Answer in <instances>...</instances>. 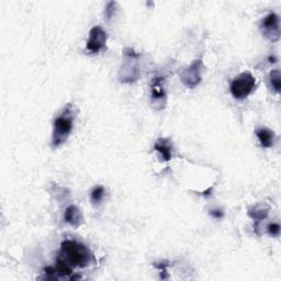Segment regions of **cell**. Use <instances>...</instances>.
Wrapping results in <instances>:
<instances>
[{
    "instance_id": "6",
    "label": "cell",
    "mask_w": 281,
    "mask_h": 281,
    "mask_svg": "<svg viewBox=\"0 0 281 281\" xmlns=\"http://www.w3.org/2000/svg\"><path fill=\"white\" fill-rule=\"evenodd\" d=\"M261 32L272 42H277L280 39V26H279V17L275 12L263 18L261 25Z\"/></svg>"
},
{
    "instance_id": "12",
    "label": "cell",
    "mask_w": 281,
    "mask_h": 281,
    "mask_svg": "<svg viewBox=\"0 0 281 281\" xmlns=\"http://www.w3.org/2000/svg\"><path fill=\"white\" fill-rule=\"evenodd\" d=\"M269 80L271 83V87L274 88V90L279 94L281 90V75L279 69L271 70L269 74Z\"/></svg>"
},
{
    "instance_id": "15",
    "label": "cell",
    "mask_w": 281,
    "mask_h": 281,
    "mask_svg": "<svg viewBox=\"0 0 281 281\" xmlns=\"http://www.w3.org/2000/svg\"><path fill=\"white\" fill-rule=\"evenodd\" d=\"M267 230L271 236H278L280 234V225L278 223H270Z\"/></svg>"
},
{
    "instance_id": "7",
    "label": "cell",
    "mask_w": 281,
    "mask_h": 281,
    "mask_svg": "<svg viewBox=\"0 0 281 281\" xmlns=\"http://www.w3.org/2000/svg\"><path fill=\"white\" fill-rule=\"evenodd\" d=\"M162 82H164V78L162 77H155L153 78L152 81V102L153 104L157 105V107L164 108L166 103V94L164 86H162Z\"/></svg>"
},
{
    "instance_id": "17",
    "label": "cell",
    "mask_w": 281,
    "mask_h": 281,
    "mask_svg": "<svg viewBox=\"0 0 281 281\" xmlns=\"http://www.w3.org/2000/svg\"><path fill=\"white\" fill-rule=\"evenodd\" d=\"M210 214L212 215L214 219H221L223 218V211L220 210V209H214V210H211Z\"/></svg>"
},
{
    "instance_id": "5",
    "label": "cell",
    "mask_w": 281,
    "mask_h": 281,
    "mask_svg": "<svg viewBox=\"0 0 281 281\" xmlns=\"http://www.w3.org/2000/svg\"><path fill=\"white\" fill-rule=\"evenodd\" d=\"M107 33L99 25H95L89 32V40L87 42V51L91 54H98L103 51L107 43Z\"/></svg>"
},
{
    "instance_id": "1",
    "label": "cell",
    "mask_w": 281,
    "mask_h": 281,
    "mask_svg": "<svg viewBox=\"0 0 281 281\" xmlns=\"http://www.w3.org/2000/svg\"><path fill=\"white\" fill-rule=\"evenodd\" d=\"M75 117H76V112H75L74 105L69 103L66 104L59 116L55 118L51 140V146L53 148H57L67 140L73 131Z\"/></svg>"
},
{
    "instance_id": "13",
    "label": "cell",
    "mask_w": 281,
    "mask_h": 281,
    "mask_svg": "<svg viewBox=\"0 0 281 281\" xmlns=\"http://www.w3.org/2000/svg\"><path fill=\"white\" fill-rule=\"evenodd\" d=\"M248 215L253 220L256 221V224L258 225L259 222H261L263 219L267 218L268 215V210H263V209H258V208H255L254 210H249L248 211ZM256 225V226H257Z\"/></svg>"
},
{
    "instance_id": "16",
    "label": "cell",
    "mask_w": 281,
    "mask_h": 281,
    "mask_svg": "<svg viewBox=\"0 0 281 281\" xmlns=\"http://www.w3.org/2000/svg\"><path fill=\"white\" fill-rule=\"evenodd\" d=\"M116 6H117V3H116V2H113V1H111V2H109V3H108L107 8H105L104 15H105V17H107V19H108V20H110V19H111V18L113 17L114 11H116Z\"/></svg>"
},
{
    "instance_id": "11",
    "label": "cell",
    "mask_w": 281,
    "mask_h": 281,
    "mask_svg": "<svg viewBox=\"0 0 281 281\" xmlns=\"http://www.w3.org/2000/svg\"><path fill=\"white\" fill-rule=\"evenodd\" d=\"M55 269L60 276H70L73 274L72 266H70L67 261H65L63 258L56 259Z\"/></svg>"
},
{
    "instance_id": "8",
    "label": "cell",
    "mask_w": 281,
    "mask_h": 281,
    "mask_svg": "<svg viewBox=\"0 0 281 281\" xmlns=\"http://www.w3.org/2000/svg\"><path fill=\"white\" fill-rule=\"evenodd\" d=\"M64 220L66 223H68L69 225L73 227L80 226L83 222L82 214L76 205L67 206V209L65 210L64 213Z\"/></svg>"
},
{
    "instance_id": "2",
    "label": "cell",
    "mask_w": 281,
    "mask_h": 281,
    "mask_svg": "<svg viewBox=\"0 0 281 281\" xmlns=\"http://www.w3.org/2000/svg\"><path fill=\"white\" fill-rule=\"evenodd\" d=\"M60 252L64 261L72 267H87L92 261V254L89 248L76 241H64L60 245Z\"/></svg>"
},
{
    "instance_id": "4",
    "label": "cell",
    "mask_w": 281,
    "mask_h": 281,
    "mask_svg": "<svg viewBox=\"0 0 281 281\" xmlns=\"http://www.w3.org/2000/svg\"><path fill=\"white\" fill-rule=\"evenodd\" d=\"M203 67V63L201 60H197L187 68H183L180 72L179 76L182 83L188 88H195L201 82V70Z\"/></svg>"
},
{
    "instance_id": "18",
    "label": "cell",
    "mask_w": 281,
    "mask_h": 281,
    "mask_svg": "<svg viewBox=\"0 0 281 281\" xmlns=\"http://www.w3.org/2000/svg\"><path fill=\"white\" fill-rule=\"evenodd\" d=\"M269 61H270V63H272V64L276 63V61H277L276 56H270V57H269Z\"/></svg>"
},
{
    "instance_id": "9",
    "label": "cell",
    "mask_w": 281,
    "mask_h": 281,
    "mask_svg": "<svg viewBox=\"0 0 281 281\" xmlns=\"http://www.w3.org/2000/svg\"><path fill=\"white\" fill-rule=\"evenodd\" d=\"M256 135L263 148H270L275 143L276 135L274 132L267 127H259L256 130Z\"/></svg>"
},
{
    "instance_id": "14",
    "label": "cell",
    "mask_w": 281,
    "mask_h": 281,
    "mask_svg": "<svg viewBox=\"0 0 281 281\" xmlns=\"http://www.w3.org/2000/svg\"><path fill=\"white\" fill-rule=\"evenodd\" d=\"M104 197V188L98 186L91 191V201L95 204H99Z\"/></svg>"
},
{
    "instance_id": "3",
    "label": "cell",
    "mask_w": 281,
    "mask_h": 281,
    "mask_svg": "<svg viewBox=\"0 0 281 281\" xmlns=\"http://www.w3.org/2000/svg\"><path fill=\"white\" fill-rule=\"evenodd\" d=\"M256 85V78L250 73H241L231 82V94L237 100H243L252 94Z\"/></svg>"
},
{
    "instance_id": "10",
    "label": "cell",
    "mask_w": 281,
    "mask_h": 281,
    "mask_svg": "<svg viewBox=\"0 0 281 281\" xmlns=\"http://www.w3.org/2000/svg\"><path fill=\"white\" fill-rule=\"evenodd\" d=\"M155 151L161 153V156L164 161L171 160V143L168 139H160L155 143Z\"/></svg>"
}]
</instances>
